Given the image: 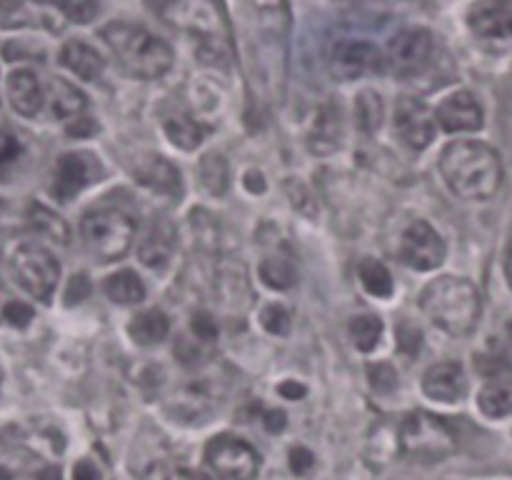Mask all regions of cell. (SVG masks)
Segmentation results:
<instances>
[{"instance_id": "51", "label": "cell", "mask_w": 512, "mask_h": 480, "mask_svg": "<svg viewBox=\"0 0 512 480\" xmlns=\"http://www.w3.org/2000/svg\"><path fill=\"white\" fill-rule=\"evenodd\" d=\"M248 3H253L255 8H278L280 0H248Z\"/></svg>"}, {"instance_id": "10", "label": "cell", "mask_w": 512, "mask_h": 480, "mask_svg": "<svg viewBox=\"0 0 512 480\" xmlns=\"http://www.w3.org/2000/svg\"><path fill=\"white\" fill-rule=\"evenodd\" d=\"M103 178V165L98 155L85 153H65L60 155L53 170V183H50V195L60 203H68L75 195L83 193L90 183H98Z\"/></svg>"}, {"instance_id": "17", "label": "cell", "mask_w": 512, "mask_h": 480, "mask_svg": "<svg viewBox=\"0 0 512 480\" xmlns=\"http://www.w3.org/2000/svg\"><path fill=\"white\" fill-rule=\"evenodd\" d=\"M423 390L430 400L438 403H460L468 395V378L460 363H438L425 370Z\"/></svg>"}, {"instance_id": "7", "label": "cell", "mask_w": 512, "mask_h": 480, "mask_svg": "<svg viewBox=\"0 0 512 480\" xmlns=\"http://www.w3.org/2000/svg\"><path fill=\"white\" fill-rule=\"evenodd\" d=\"M205 465L215 480H255L260 473V455L248 440L225 433L205 445Z\"/></svg>"}, {"instance_id": "55", "label": "cell", "mask_w": 512, "mask_h": 480, "mask_svg": "<svg viewBox=\"0 0 512 480\" xmlns=\"http://www.w3.org/2000/svg\"><path fill=\"white\" fill-rule=\"evenodd\" d=\"M0 380H3V373H0Z\"/></svg>"}, {"instance_id": "23", "label": "cell", "mask_w": 512, "mask_h": 480, "mask_svg": "<svg viewBox=\"0 0 512 480\" xmlns=\"http://www.w3.org/2000/svg\"><path fill=\"white\" fill-rule=\"evenodd\" d=\"M340 138H343V123H340V113L333 105H323L315 118L313 130H310V148L315 153L325 155L338 150Z\"/></svg>"}, {"instance_id": "16", "label": "cell", "mask_w": 512, "mask_h": 480, "mask_svg": "<svg viewBox=\"0 0 512 480\" xmlns=\"http://www.w3.org/2000/svg\"><path fill=\"white\" fill-rule=\"evenodd\" d=\"M435 120L440 123V128L448 130V133H473V130L483 128V108L475 100L473 93L468 90H460V93L448 95V98L440 103Z\"/></svg>"}, {"instance_id": "35", "label": "cell", "mask_w": 512, "mask_h": 480, "mask_svg": "<svg viewBox=\"0 0 512 480\" xmlns=\"http://www.w3.org/2000/svg\"><path fill=\"white\" fill-rule=\"evenodd\" d=\"M285 193H288L290 205H293V208L298 210V213L310 215V218H313V215L318 213V203H315L313 190H310L308 185L303 183V180H298V178H288V180H285Z\"/></svg>"}, {"instance_id": "8", "label": "cell", "mask_w": 512, "mask_h": 480, "mask_svg": "<svg viewBox=\"0 0 512 480\" xmlns=\"http://www.w3.org/2000/svg\"><path fill=\"white\" fill-rule=\"evenodd\" d=\"M10 270H13V278L18 280L20 288L30 298L43 300V303L50 300L60 278V265L55 255L35 243H25L15 250L13 258H10Z\"/></svg>"}, {"instance_id": "37", "label": "cell", "mask_w": 512, "mask_h": 480, "mask_svg": "<svg viewBox=\"0 0 512 480\" xmlns=\"http://www.w3.org/2000/svg\"><path fill=\"white\" fill-rule=\"evenodd\" d=\"M190 333H193V338L203 340V343L215 345V340H218V325H215L213 315L205 313V310L193 313V318H190Z\"/></svg>"}, {"instance_id": "2", "label": "cell", "mask_w": 512, "mask_h": 480, "mask_svg": "<svg viewBox=\"0 0 512 480\" xmlns=\"http://www.w3.org/2000/svg\"><path fill=\"white\" fill-rule=\"evenodd\" d=\"M100 38L105 40L120 68L133 78L155 80L173 68V48L143 25L115 20L100 28Z\"/></svg>"}, {"instance_id": "42", "label": "cell", "mask_w": 512, "mask_h": 480, "mask_svg": "<svg viewBox=\"0 0 512 480\" xmlns=\"http://www.w3.org/2000/svg\"><path fill=\"white\" fill-rule=\"evenodd\" d=\"M313 465H315V455L310 453L308 448L298 445V448L290 450V468H293V473L305 475L310 468H313Z\"/></svg>"}, {"instance_id": "53", "label": "cell", "mask_w": 512, "mask_h": 480, "mask_svg": "<svg viewBox=\"0 0 512 480\" xmlns=\"http://www.w3.org/2000/svg\"><path fill=\"white\" fill-rule=\"evenodd\" d=\"M0 480H13V475H10L3 465H0Z\"/></svg>"}, {"instance_id": "24", "label": "cell", "mask_w": 512, "mask_h": 480, "mask_svg": "<svg viewBox=\"0 0 512 480\" xmlns=\"http://www.w3.org/2000/svg\"><path fill=\"white\" fill-rule=\"evenodd\" d=\"M170 333V320L163 310L150 308L143 313L135 315L128 325V335L133 338V343L138 345H158L168 338Z\"/></svg>"}, {"instance_id": "21", "label": "cell", "mask_w": 512, "mask_h": 480, "mask_svg": "<svg viewBox=\"0 0 512 480\" xmlns=\"http://www.w3.org/2000/svg\"><path fill=\"white\" fill-rule=\"evenodd\" d=\"M60 65L78 75L80 80H98L105 70V60L100 58L98 50L93 45L83 43V40H68L60 50Z\"/></svg>"}, {"instance_id": "52", "label": "cell", "mask_w": 512, "mask_h": 480, "mask_svg": "<svg viewBox=\"0 0 512 480\" xmlns=\"http://www.w3.org/2000/svg\"><path fill=\"white\" fill-rule=\"evenodd\" d=\"M8 295H5V290L0 288V315H3V308H5V303H8Z\"/></svg>"}, {"instance_id": "43", "label": "cell", "mask_w": 512, "mask_h": 480, "mask_svg": "<svg viewBox=\"0 0 512 480\" xmlns=\"http://www.w3.org/2000/svg\"><path fill=\"white\" fill-rule=\"evenodd\" d=\"M400 350L408 355H415L420 348V330L413 328V325H400Z\"/></svg>"}, {"instance_id": "27", "label": "cell", "mask_w": 512, "mask_h": 480, "mask_svg": "<svg viewBox=\"0 0 512 480\" xmlns=\"http://www.w3.org/2000/svg\"><path fill=\"white\" fill-rule=\"evenodd\" d=\"M50 108L60 120H75L85 110V95L68 80L55 78L50 85Z\"/></svg>"}, {"instance_id": "54", "label": "cell", "mask_w": 512, "mask_h": 480, "mask_svg": "<svg viewBox=\"0 0 512 480\" xmlns=\"http://www.w3.org/2000/svg\"><path fill=\"white\" fill-rule=\"evenodd\" d=\"M510 338H512V323H510Z\"/></svg>"}, {"instance_id": "20", "label": "cell", "mask_w": 512, "mask_h": 480, "mask_svg": "<svg viewBox=\"0 0 512 480\" xmlns=\"http://www.w3.org/2000/svg\"><path fill=\"white\" fill-rule=\"evenodd\" d=\"M8 100L15 113L23 118H35L43 110L45 95L38 75L33 70H13L8 75Z\"/></svg>"}, {"instance_id": "31", "label": "cell", "mask_w": 512, "mask_h": 480, "mask_svg": "<svg viewBox=\"0 0 512 480\" xmlns=\"http://www.w3.org/2000/svg\"><path fill=\"white\" fill-rule=\"evenodd\" d=\"M383 320L378 315H358L350 320V340L360 353H373L383 340Z\"/></svg>"}, {"instance_id": "32", "label": "cell", "mask_w": 512, "mask_h": 480, "mask_svg": "<svg viewBox=\"0 0 512 480\" xmlns=\"http://www.w3.org/2000/svg\"><path fill=\"white\" fill-rule=\"evenodd\" d=\"M260 280L273 290H288L295 285V268L285 255H268L258 268Z\"/></svg>"}, {"instance_id": "41", "label": "cell", "mask_w": 512, "mask_h": 480, "mask_svg": "<svg viewBox=\"0 0 512 480\" xmlns=\"http://www.w3.org/2000/svg\"><path fill=\"white\" fill-rule=\"evenodd\" d=\"M18 155H20L18 138H15L13 133H8V130L0 128V173H3L5 168H10Z\"/></svg>"}, {"instance_id": "19", "label": "cell", "mask_w": 512, "mask_h": 480, "mask_svg": "<svg viewBox=\"0 0 512 480\" xmlns=\"http://www.w3.org/2000/svg\"><path fill=\"white\" fill-rule=\"evenodd\" d=\"M133 175L140 185H145L153 193L170 195V198H180V193H183L180 170L163 155H150V158L140 160L133 168Z\"/></svg>"}, {"instance_id": "12", "label": "cell", "mask_w": 512, "mask_h": 480, "mask_svg": "<svg viewBox=\"0 0 512 480\" xmlns=\"http://www.w3.org/2000/svg\"><path fill=\"white\" fill-rule=\"evenodd\" d=\"M433 33L425 28H405L393 35L385 63L398 75H415L433 58Z\"/></svg>"}, {"instance_id": "50", "label": "cell", "mask_w": 512, "mask_h": 480, "mask_svg": "<svg viewBox=\"0 0 512 480\" xmlns=\"http://www.w3.org/2000/svg\"><path fill=\"white\" fill-rule=\"evenodd\" d=\"M505 275H508V283H510V288H512V240H510V245H508V255H505Z\"/></svg>"}, {"instance_id": "46", "label": "cell", "mask_w": 512, "mask_h": 480, "mask_svg": "<svg viewBox=\"0 0 512 480\" xmlns=\"http://www.w3.org/2000/svg\"><path fill=\"white\" fill-rule=\"evenodd\" d=\"M245 188L250 190V193H265V188H268V183H265L263 173L260 170H248L245 173Z\"/></svg>"}, {"instance_id": "49", "label": "cell", "mask_w": 512, "mask_h": 480, "mask_svg": "<svg viewBox=\"0 0 512 480\" xmlns=\"http://www.w3.org/2000/svg\"><path fill=\"white\" fill-rule=\"evenodd\" d=\"M38 480H60V470L55 468V465H50V468L40 470Z\"/></svg>"}, {"instance_id": "28", "label": "cell", "mask_w": 512, "mask_h": 480, "mask_svg": "<svg viewBox=\"0 0 512 480\" xmlns=\"http://www.w3.org/2000/svg\"><path fill=\"white\" fill-rule=\"evenodd\" d=\"M478 405L488 418H505V415H512V380H490V383L480 390Z\"/></svg>"}, {"instance_id": "26", "label": "cell", "mask_w": 512, "mask_h": 480, "mask_svg": "<svg viewBox=\"0 0 512 480\" xmlns=\"http://www.w3.org/2000/svg\"><path fill=\"white\" fill-rule=\"evenodd\" d=\"M103 290L108 300L118 305H135L145 300V285L135 270H118V273H113L110 278H105Z\"/></svg>"}, {"instance_id": "1", "label": "cell", "mask_w": 512, "mask_h": 480, "mask_svg": "<svg viewBox=\"0 0 512 480\" xmlns=\"http://www.w3.org/2000/svg\"><path fill=\"white\" fill-rule=\"evenodd\" d=\"M440 175L463 200H488L503 183L500 155L480 140H455L440 153Z\"/></svg>"}, {"instance_id": "44", "label": "cell", "mask_w": 512, "mask_h": 480, "mask_svg": "<svg viewBox=\"0 0 512 480\" xmlns=\"http://www.w3.org/2000/svg\"><path fill=\"white\" fill-rule=\"evenodd\" d=\"M73 480H100V470L95 468L93 460L83 458V460H78V463H75Z\"/></svg>"}, {"instance_id": "18", "label": "cell", "mask_w": 512, "mask_h": 480, "mask_svg": "<svg viewBox=\"0 0 512 480\" xmlns=\"http://www.w3.org/2000/svg\"><path fill=\"white\" fill-rule=\"evenodd\" d=\"M175 248H178V230H175V225L168 218H155L150 223L148 233L140 240L138 258L148 268H163L173 258Z\"/></svg>"}, {"instance_id": "30", "label": "cell", "mask_w": 512, "mask_h": 480, "mask_svg": "<svg viewBox=\"0 0 512 480\" xmlns=\"http://www.w3.org/2000/svg\"><path fill=\"white\" fill-rule=\"evenodd\" d=\"M358 275L363 288L368 290L373 298H390V295H393V275H390V270L385 268L383 263H378V260L365 258L363 263L358 265Z\"/></svg>"}, {"instance_id": "29", "label": "cell", "mask_w": 512, "mask_h": 480, "mask_svg": "<svg viewBox=\"0 0 512 480\" xmlns=\"http://www.w3.org/2000/svg\"><path fill=\"white\" fill-rule=\"evenodd\" d=\"M355 125L363 130L365 135L378 133L380 125L385 120V105L375 90H363V93L355 98Z\"/></svg>"}, {"instance_id": "4", "label": "cell", "mask_w": 512, "mask_h": 480, "mask_svg": "<svg viewBox=\"0 0 512 480\" xmlns=\"http://www.w3.org/2000/svg\"><path fill=\"white\" fill-rule=\"evenodd\" d=\"M80 238L85 250L100 263L123 258L135 238V223L118 208L90 210L80 220Z\"/></svg>"}, {"instance_id": "48", "label": "cell", "mask_w": 512, "mask_h": 480, "mask_svg": "<svg viewBox=\"0 0 512 480\" xmlns=\"http://www.w3.org/2000/svg\"><path fill=\"white\" fill-rule=\"evenodd\" d=\"M70 135H85V133H95V123L90 118H78L75 125L68 128Z\"/></svg>"}, {"instance_id": "45", "label": "cell", "mask_w": 512, "mask_h": 480, "mask_svg": "<svg viewBox=\"0 0 512 480\" xmlns=\"http://www.w3.org/2000/svg\"><path fill=\"white\" fill-rule=\"evenodd\" d=\"M278 393L288 400H300L308 393V388H305L303 383H295V380H283V383L278 385Z\"/></svg>"}, {"instance_id": "11", "label": "cell", "mask_w": 512, "mask_h": 480, "mask_svg": "<svg viewBox=\"0 0 512 480\" xmlns=\"http://www.w3.org/2000/svg\"><path fill=\"white\" fill-rule=\"evenodd\" d=\"M445 253H448L445 240L440 238V233L428 220H413L400 238V260L408 268L420 270V273L438 268L445 260Z\"/></svg>"}, {"instance_id": "36", "label": "cell", "mask_w": 512, "mask_h": 480, "mask_svg": "<svg viewBox=\"0 0 512 480\" xmlns=\"http://www.w3.org/2000/svg\"><path fill=\"white\" fill-rule=\"evenodd\" d=\"M260 323H263V328L268 330L270 335H288L290 325H293V318H290L285 305L270 303L265 305L263 313H260Z\"/></svg>"}, {"instance_id": "15", "label": "cell", "mask_w": 512, "mask_h": 480, "mask_svg": "<svg viewBox=\"0 0 512 480\" xmlns=\"http://www.w3.org/2000/svg\"><path fill=\"white\" fill-rule=\"evenodd\" d=\"M468 28L483 40H512V0H475Z\"/></svg>"}, {"instance_id": "22", "label": "cell", "mask_w": 512, "mask_h": 480, "mask_svg": "<svg viewBox=\"0 0 512 480\" xmlns=\"http://www.w3.org/2000/svg\"><path fill=\"white\" fill-rule=\"evenodd\" d=\"M163 130L170 143L180 150H195L205 138V128L185 110H173L163 118Z\"/></svg>"}, {"instance_id": "38", "label": "cell", "mask_w": 512, "mask_h": 480, "mask_svg": "<svg viewBox=\"0 0 512 480\" xmlns=\"http://www.w3.org/2000/svg\"><path fill=\"white\" fill-rule=\"evenodd\" d=\"M368 375H370V385H373L375 390H380V393H390V390L398 385V373H395V368L390 363L370 365Z\"/></svg>"}, {"instance_id": "25", "label": "cell", "mask_w": 512, "mask_h": 480, "mask_svg": "<svg viewBox=\"0 0 512 480\" xmlns=\"http://www.w3.org/2000/svg\"><path fill=\"white\" fill-rule=\"evenodd\" d=\"M198 178H200V185H203V190L208 195L220 198V195L228 193L230 165H228V160H225V155H220V153L203 155L198 163Z\"/></svg>"}, {"instance_id": "3", "label": "cell", "mask_w": 512, "mask_h": 480, "mask_svg": "<svg viewBox=\"0 0 512 480\" xmlns=\"http://www.w3.org/2000/svg\"><path fill=\"white\" fill-rule=\"evenodd\" d=\"M420 310L430 323L453 338H465L480 320V295L465 278L443 275L430 280L420 293Z\"/></svg>"}, {"instance_id": "14", "label": "cell", "mask_w": 512, "mask_h": 480, "mask_svg": "<svg viewBox=\"0 0 512 480\" xmlns=\"http://www.w3.org/2000/svg\"><path fill=\"white\" fill-rule=\"evenodd\" d=\"M213 290L218 295V303L225 310L245 313L250 308V303H253V285H250L248 268L240 260H220L218 268H215Z\"/></svg>"}, {"instance_id": "34", "label": "cell", "mask_w": 512, "mask_h": 480, "mask_svg": "<svg viewBox=\"0 0 512 480\" xmlns=\"http://www.w3.org/2000/svg\"><path fill=\"white\" fill-rule=\"evenodd\" d=\"M30 225H33L38 233H43L45 238L58 240V243H68V228H65L63 220L55 213H50L43 205H33L30 208Z\"/></svg>"}, {"instance_id": "33", "label": "cell", "mask_w": 512, "mask_h": 480, "mask_svg": "<svg viewBox=\"0 0 512 480\" xmlns=\"http://www.w3.org/2000/svg\"><path fill=\"white\" fill-rule=\"evenodd\" d=\"M40 5H50L55 13L63 15L70 23H90L100 13L98 0H38Z\"/></svg>"}, {"instance_id": "9", "label": "cell", "mask_w": 512, "mask_h": 480, "mask_svg": "<svg viewBox=\"0 0 512 480\" xmlns=\"http://www.w3.org/2000/svg\"><path fill=\"white\" fill-rule=\"evenodd\" d=\"M330 75L340 83L368 78V75L383 73L385 55L368 40L343 38L330 48Z\"/></svg>"}, {"instance_id": "47", "label": "cell", "mask_w": 512, "mask_h": 480, "mask_svg": "<svg viewBox=\"0 0 512 480\" xmlns=\"http://www.w3.org/2000/svg\"><path fill=\"white\" fill-rule=\"evenodd\" d=\"M285 425H288V420H285L283 410H268V413H265V428H268L270 433H280Z\"/></svg>"}, {"instance_id": "6", "label": "cell", "mask_w": 512, "mask_h": 480, "mask_svg": "<svg viewBox=\"0 0 512 480\" xmlns=\"http://www.w3.org/2000/svg\"><path fill=\"white\" fill-rule=\"evenodd\" d=\"M155 10L175 28L195 35L200 43L213 45V48L223 43L225 33H228L225 18L215 0H160Z\"/></svg>"}, {"instance_id": "40", "label": "cell", "mask_w": 512, "mask_h": 480, "mask_svg": "<svg viewBox=\"0 0 512 480\" xmlns=\"http://www.w3.org/2000/svg\"><path fill=\"white\" fill-rule=\"evenodd\" d=\"M90 290H93V285H90L88 275L83 273L73 275L68 283V290H65V305H80L85 298H88Z\"/></svg>"}, {"instance_id": "39", "label": "cell", "mask_w": 512, "mask_h": 480, "mask_svg": "<svg viewBox=\"0 0 512 480\" xmlns=\"http://www.w3.org/2000/svg\"><path fill=\"white\" fill-rule=\"evenodd\" d=\"M3 318L10 325H15V328H25L33 320V308L28 303H23V300H8L3 308Z\"/></svg>"}, {"instance_id": "13", "label": "cell", "mask_w": 512, "mask_h": 480, "mask_svg": "<svg viewBox=\"0 0 512 480\" xmlns=\"http://www.w3.org/2000/svg\"><path fill=\"white\" fill-rule=\"evenodd\" d=\"M435 113L415 98H400L395 105V133L410 150H425L435 138Z\"/></svg>"}, {"instance_id": "5", "label": "cell", "mask_w": 512, "mask_h": 480, "mask_svg": "<svg viewBox=\"0 0 512 480\" xmlns=\"http://www.w3.org/2000/svg\"><path fill=\"white\" fill-rule=\"evenodd\" d=\"M398 443L405 455L415 460H428V463L450 458L458 448L453 428L443 418L425 410L405 415L398 428Z\"/></svg>"}]
</instances>
